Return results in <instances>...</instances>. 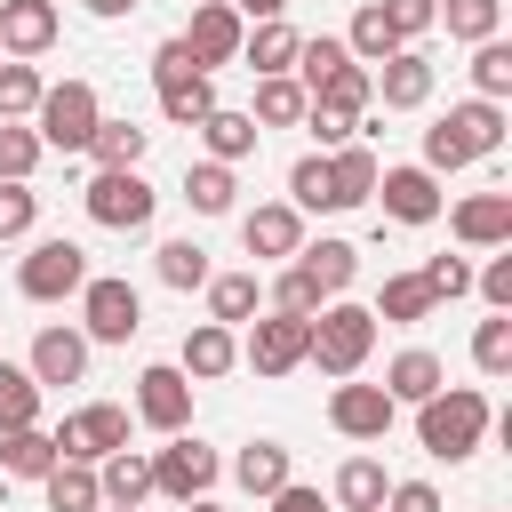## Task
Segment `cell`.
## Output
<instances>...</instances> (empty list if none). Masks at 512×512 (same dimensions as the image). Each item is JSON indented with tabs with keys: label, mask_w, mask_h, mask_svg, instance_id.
I'll return each mask as SVG.
<instances>
[{
	"label": "cell",
	"mask_w": 512,
	"mask_h": 512,
	"mask_svg": "<svg viewBox=\"0 0 512 512\" xmlns=\"http://www.w3.org/2000/svg\"><path fill=\"white\" fill-rule=\"evenodd\" d=\"M504 144V104H488V96H464V104H448L432 128H424V168L432 176H448V168H472V160H488Z\"/></svg>",
	"instance_id": "cell-1"
},
{
	"label": "cell",
	"mask_w": 512,
	"mask_h": 512,
	"mask_svg": "<svg viewBox=\"0 0 512 512\" xmlns=\"http://www.w3.org/2000/svg\"><path fill=\"white\" fill-rule=\"evenodd\" d=\"M488 424H496V416H488V400H480L472 384H456V392L440 384L432 400H416V440H424V456H440V464H464V456L488 440Z\"/></svg>",
	"instance_id": "cell-2"
},
{
	"label": "cell",
	"mask_w": 512,
	"mask_h": 512,
	"mask_svg": "<svg viewBox=\"0 0 512 512\" xmlns=\"http://www.w3.org/2000/svg\"><path fill=\"white\" fill-rule=\"evenodd\" d=\"M376 352V312L368 304H344V296H328L320 312H312V344H304V360L320 368V376H360V360Z\"/></svg>",
	"instance_id": "cell-3"
},
{
	"label": "cell",
	"mask_w": 512,
	"mask_h": 512,
	"mask_svg": "<svg viewBox=\"0 0 512 512\" xmlns=\"http://www.w3.org/2000/svg\"><path fill=\"white\" fill-rule=\"evenodd\" d=\"M96 120H104V104H96L88 80H56V88H40V104H32V136H40L48 152H88Z\"/></svg>",
	"instance_id": "cell-4"
},
{
	"label": "cell",
	"mask_w": 512,
	"mask_h": 512,
	"mask_svg": "<svg viewBox=\"0 0 512 512\" xmlns=\"http://www.w3.org/2000/svg\"><path fill=\"white\" fill-rule=\"evenodd\" d=\"M16 288H24L32 304L80 296V288H88V248H80V240H32V256L16 264Z\"/></svg>",
	"instance_id": "cell-5"
},
{
	"label": "cell",
	"mask_w": 512,
	"mask_h": 512,
	"mask_svg": "<svg viewBox=\"0 0 512 512\" xmlns=\"http://www.w3.org/2000/svg\"><path fill=\"white\" fill-rule=\"evenodd\" d=\"M136 328H144V296L128 280H112V272H88V288H80V336L88 344H128Z\"/></svg>",
	"instance_id": "cell-6"
},
{
	"label": "cell",
	"mask_w": 512,
	"mask_h": 512,
	"mask_svg": "<svg viewBox=\"0 0 512 512\" xmlns=\"http://www.w3.org/2000/svg\"><path fill=\"white\" fill-rule=\"evenodd\" d=\"M152 208H160V192H152L136 168H96V176H88V216H96L104 232H144Z\"/></svg>",
	"instance_id": "cell-7"
},
{
	"label": "cell",
	"mask_w": 512,
	"mask_h": 512,
	"mask_svg": "<svg viewBox=\"0 0 512 512\" xmlns=\"http://www.w3.org/2000/svg\"><path fill=\"white\" fill-rule=\"evenodd\" d=\"M304 344H312V320H304V312H256L240 360H248L256 376H288V368H304Z\"/></svg>",
	"instance_id": "cell-8"
},
{
	"label": "cell",
	"mask_w": 512,
	"mask_h": 512,
	"mask_svg": "<svg viewBox=\"0 0 512 512\" xmlns=\"http://www.w3.org/2000/svg\"><path fill=\"white\" fill-rule=\"evenodd\" d=\"M216 472H224V456H216L208 440H192V432H168V448L152 456V488H160V496H176V504L208 496V488H216Z\"/></svg>",
	"instance_id": "cell-9"
},
{
	"label": "cell",
	"mask_w": 512,
	"mask_h": 512,
	"mask_svg": "<svg viewBox=\"0 0 512 512\" xmlns=\"http://www.w3.org/2000/svg\"><path fill=\"white\" fill-rule=\"evenodd\" d=\"M48 440H56V456L104 464L112 448H128V408H112V400H88V408H80V416H64Z\"/></svg>",
	"instance_id": "cell-10"
},
{
	"label": "cell",
	"mask_w": 512,
	"mask_h": 512,
	"mask_svg": "<svg viewBox=\"0 0 512 512\" xmlns=\"http://www.w3.org/2000/svg\"><path fill=\"white\" fill-rule=\"evenodd\" d=\"M392 416H400V400H392L384 384H352V376H344V384L328 392V424H336L344 440H384Z\"/></svg>",
	"instance_id": "cell-11"
},
{
	"label": "cell",
	"mask_w": 512,
	"mask_h": 512,
	"mask_svg": "<svg viewBox=\"0 0 512 512\" xmlns=\"http://www.w3.org/2000/svg\"><path fill=\"white\" fill-rule=\"evenodd\" d=\"M176 40L192 48V64H200V72H216V64H240V40H248V24H240L224 0H200V8H192V24H184Z\"/></svg>",
	"instance_id": "cell-12"
},
{
	"label": "cell",
	"mask_w": 512,
	"mask_h": 512,
	"mask_svg": "<svg viewBox=\"0 0 512 512\" xmlns=\"http://www.w3.org/2000/svg\"><path fill=\"white\" fill-rule=\"evenodd\" d=\"M368 200H384L392 224H432L440 216V176L432 168H376V192Z\"/></svg>",
	"instance_id": "cell-13"
},
{
	"label": "cell",
	"mask_w": 512,
	"mask_h": 512,
	"mask_svg": "<svg viewBox=\"0 0 512 512\" xmlns=\"http://www.w3.org/2000/svg\"><path fill=\"white\" fill-rule=\"evenodd\" d=\"M136 416H144L152 432H184V424H192V376L168 368V360L144 368V376H136Z\"/></svg>",
	"instance_id": "cell-14"
},
{
	"label": "cell",
	"mask_w": 512,
	"mask_h": 512,
	"mask_svg": "<svg viewBox=\"0 0 512 512\" xmlns=\"http://www.w3.org/2000/svg\"><path fill=\"white\" fill-rule=\"evenodd\" d=\"M368 80H376V104H384V112H416V104L432 96V56L408 40V48H392Z\"/></svg>",
	"instance_id": "cell-15"
},
{
	"label": "cell",
	"mask_w": 512,
	"mask_h": 512,
	"mask_svg": "<svg viewBox=\"0 0 512 512\" xmlns=\"http://www.w3.org/2000/svg\"><path fill=\"white\" fill-rule=\"evenodd\" d=\"M240 240H248V256H256V264H280V256H296V248H304V208L264 200V208H248V216H240Z\"/></svg>",
	"instance_id": "cell-16"
},
{
	"label": "cell",
	"mask_w": 512,
	"mask_h": 512,
	"mask_svg": "<svg viewBox=\"0 0 512 512\" xmlns=\"http://www.w3.org/2000/svg\"><path fill=\"white\" fill-rule=\"evenodd\" d=\"M448 232H456L464 248H512V192H472V200H456Z\"/></svg>",
	"instance_id": "cell-17"
},
{
	"label": "cell",
	"mask_w": 512,
	"mask_h": 512,
	"mask_svg": "<svg viewBox=\"0 0 512 512\" xmlns=\"http://www.w3.org/2000/svg\"><path fill=\"white\" fill-rule=\"evenodd\" d=\"M56 48V0H0V56Z\"/></svg>",
	"instance_id": "cell-18"
},
{
	"label": "cell",
	"mask_w": 512,
	"mask_h": 512,
	"mask_svg": "<svg viewBox=\"0 0 512 512\" xmlns=\"http://www.w3.org/2000/svg\"><path fill=\"white\" fill-rule=\"evenodd\" d=\"M192 384H216V376H232L240 368V344H232V328L224 320H200V328H184V360H176Z\"/></svg>",
	"instance_id": "cell-19"
},
{
	"label": "cell",
	"mask_w": 512,
	"mask_h": 512,
	"mask_svg": "<svg viewBox=\"0 0 512 512\" xmlns=\"http://www.w3.org/2000/svg\"><path fill=\"white\" fill-rule=\"evenodd\" d=\"M32 376L40 384H80L88 376V336L80 328H40L32 336Z\"/></svg>",
	"instance_id": "cell-20"
},
{
	"label": "cell",
	"mask_w": 512,
	"mask_h": 512,
	"mask_svg": "<svg viewBox=\"0 0 512 512\" xmlns=\"http://www.w3.org/2000/svg\"><path fill=\"white\" fill-rule=\"evenodd\" d=\"M440 384H448V368H440V352H424V344H408V352H392V360H384V392H392L400 408L432 400Z\"/></svg>",
	"instance_id": "cell-21"
},
{
	"label": "cell",
	"mask_w": 512,
	"mask_h": 512,
	"mask_svg": "<svg viewBox=\"0 0 512 512\" xmlns=\"http://www.w3.org/2000/svg\"><path fill=\"white\" fill-rule=\"evenodd\" d=\"M40 488H48V512H96V504H104L96 464H80V456H56V464L40 472Z\"/></svg>",
	"instance_id": "cell-22"
},
{
	"label": "cell",
	"mask_w": 512,
	"mask_h": 512,
	"mask_svg": "<svg viewBox=\"0 0 512 512\" xmlns=\"http://www.w3.org/2000/svg\"><path fill=\"white\" fill-rule=\"evenodd\" d=\"M304 104H312V96H304V80H296V72H264V80H256L248 120H256V128H296V120H304Z\"/></svg>",
	"instance_id": "cell-23"
},
{
	"label": "cell",
	"mask_w": 512,
	"mask_h": 512,
	"mask_svg": "<svg viewBox=\"0 0 512 512\" xmlns=\"http://www.w3.org/2000/svg\"><path fill=\"white\" fill-rule=\"evenodd\" d=\"M96 488H104V504H144L152 496V456L144 448H112L96 464Z\"/></svg>",
	"instance_id": "cell-24"
},
{
	"label": "cell",
	"mask_w": 512,
	"mask_h": 512,
	"mask_svg": "<svg viewBox=\"0 0 512 512\" xmlns=\"http://www.w3.org/2000/svg\"><path fill=\"white\" fill-rule=\"evenodd\" d=\"M256 136H264V128H256L248 112H224V104L200 120V144H208V160H224V168H240V160L256 152Z\"/></svg>",
	"instance_id": "cell-25"
},
{
	"label": "cell",
	"mask_w": 512,
	"mask_h": 512,
	"mask_svg": "<svg viewBox=\"0 0 512 512\" xmlns=\"http://www.w3.org/2000/svg\"><path fill=\"white\" fill-rule=\"evenodd\" d=\"M376 168H384V160H376L368 144H336V152H328V184H336V208H360V200L376 192Z\"/></svg>",
	"instance_id": "cell-26"
},
{
	"label": "cell",
	"mask_w": 512,
	"mask_h": 512,
	"mask_svg": "<svg viewBox=\"0 0 512 512\" xmlns=\"http://www.w3.org/2000/svg\"><path fill=\"white\" fill-rule=\"evenodd\" d=\"M296 264L320 280V296H344V288H352V272H360V248H352V240H304V248H296Z\"/></svg>",
	"instance_id": "cell-27"
},
{
	"label": "cell",
	"mask_w": 512,
	"mask_h": 512,
	"mask_svg": "<svg viewBox=\"0 0 512 512\" xmlns=\"http://www.w3.org/2000/svg\"><path fill=\"white\" fill-rule=\"evenodd\" d=\"M256 312H264V288H256V272H208V320L240 328V320H256Z\"/></svg>",
	"instance_id": "cell-28"
},
{
	"label": "cell",
	"mask_w": 512,
	"mask_h": 512,
	"mask_svg": "<svg viewBox=\"0 0 512 512\" xmlns=\"http://www.w3.org/2000/svg\"><path fill=\"white\" fill-rule=\"evenodd\" d=\"M56 464V440L40 432V424H0V472H16V480H40Z\"/></svg>",
	"instance_id": "cell-29"
},
{
	"label": "cell",
	"mask_w": 512,
	"mask_h": 512,
	"mask_svg": "<svg viewBox=\"0 0 512 512\" xmlns=\"http://www.w3.org/2000/svg\"><path fill=\"white\" fill-rule=\"evenodd\" d=\"M296 40H304V32L272 16V24H256V32L240 40V64H248L256 80H264V72H288V64H296Z\"/></svg>",
	"instance_id": "cell-30"
},
{
	"label": "cell",
	"mask_w": 512,
	"mask_h": 512,
	"mask_svg": "<svg viewBox=\"0 0 512 512\" xmlns=\"http://www.w3.org/2000/svg\"><path fill=\"white\" fill-rule=\"evenodd\" d=\"M144 144H152V128H136V120H96L88 160H96V168H136V160H144Z\"/></svg>",
	"instance_id": "cell-31"
},
{
	"label": "cell",
	"mask_w": 512,
	"mask_h": 512,
	"mask_svg": "<svg viewBox=\"0 0 512 512\" xmlns=\"http://www.w3.org/2000/svg\"><path fill=\"white\" fill-rule=\"evenodd\" d=\"M232 480H240L248 496H272V488L288 480V448H280V440H248V448L232 456Z\"/></svg>",
	"instance_id": "cell-32"
},
{
	"label": "cell",
	"mask_w": 512,
	"mask_h": 512,
	"mask_svg": "<svg viewBox=\"0 0 512 512\" xmlns=\"http://www.w3.org/2000/svg\"><path fill=\"white\" fill-rule=\"evenodd\" d=\"M312 104H336V112H352V120H360V112L376 104V80H368V64H352V56H344V64H336V72L312 88Z\"/></svg>",
	"instance_id": "cell-33"
},
{
	"label": "cell",
	"mask_w": 512,
	"mask_h": 512,
	"mask_svg": "<svg viewBox=\"0 0 512 512\" xmlns=\"http://www.w3.org/2000/svg\"><path fill=\"white\" fill-rule=\"evenodd\" d=\"M160 112H168L176 128H200V120L216 112V88H208V72H184V80H160Z\"/></svg>",
	"instance_id": "cell-34"
},
{
	"label": "cell",
	"mask_w": 512,
	"mask_h": 512,
	"mask_svg": "<svg viewBox=\"0 0 512 512\" xmlns=\"http://www.w3.org/2000/svg\"><path fill=\"white\" fill-rule=\"evenodd\" d=\"M232 168L224 160H200V168H184V200H192V216H232Z\"/></svg>",
	"instance_id": "cell-35"
},
{
	"label": "cell",
	"mask_w": 512,
	"mask_h": 512,
	"mask_svg": "<svg viewBox=\"0 0 512 512\" xmlns=\"http://www.w3.org/2000/svg\"><path fill=\"white\" fill-rule=\"evenodd\" d=\"M376 320H400V328L432 320V288H424V272H392L384 296H376Z\"/></svg>",
	"instance_id": "cell-36"
},
{
	"label": "cell",
	"mask_w": 512,
	"mask_h": 512,
	"mask_svg": "<svg viewBox=\"0 0 512 512\" xmlns=\"http://www.w3.org/2000/svg\"><path fill=\"white\" fill-rule=\"evenodd\" d=\"M384 488H392V480H384L376 456H352V464L336 472V504H344V512H384Z\"/></svg>",
	"instance_id": "cell-37"
},
{
	"label": "cell",
	"mask_w": 512,
	"mask_h": 512,
	"mask_svg": "<svg viewBox=\"0 0 512 512\" xmlns=\"http://www.w3.org/2000/svg\"><path fill=\"white\" fill-rule=\"evenodd\" d=\"M432 24H448V40H496V24H504V0H440V16Z\"/></svg>",
	"instance_id": "cell-38"
},
{
	"label": "cell",
	"mask_w": 512,
	"mask_h": 512,
	"mask_svg": "<svg viewBox=\"0 0 512 512\" xmlns=\"http://www.w3.org/2000/svg\"><path fill=\"white\" fill-rule=\"evenodd\" d=\"M344 48H352V64H384V56H392V48H408V40H400V32L384 24V8L368 0V8L352 16V32H344Z\"/></svg>",
	"instance_id": "cell-39"
},
{
	"label": "cell",
	"mask_w": 512,
	"mask_h": 512,
	"mask_svg": "<svg viewBox=\"0 0 512 512\" xmlns=\"http://www.w3.org/2000/svg\"><path fill=\"white\" fill-rule=\"evenodd\" d=\"M472 96L488 104L512 96V40H472Z\"/></svg>",
	"instance_id": "cell-40"
},
{
	"label": "cell",
	"mask_w": 512,
	"mask_h": 512,
	"mask_svg": "<svg viewBox=\"0 0 512 512\" xmlns=\"http://www.w3.org/2000/svg\"><path fill=\"white\" fill-rule=\"evenodd\" d=\"M152 272H160L168 288H208V248H200V240H160V248H152Z\"/></svg>",
	"instance_id": "cell-41"
},
{
	"label": "cell",
	"mask_w": 512,
	"mask_h": 512,
	"mask_svg": "<svg viewBox=\"0 0 512 512\" xmlns=\"http://www.w3.org/2000/svg\"><path fill=\"white\" fill-rule=\"evenodd\" d=\"M40 136H32V120H0V176L8 184H32V168H40Z\"/></svg>",
	"instance_id": "cell-42"
},
{
	"label": "cell",
	"mask_w": 512,
	"mask_h": 512,
	"mask_svg": "<svg viewBox=\"0 0 512 512\" xmlns=\"http://www.w3.org/2000/svg\"><path fill=\"white\" fill-rule=\"evenodd\" d=\"M0 424H40V376L0 360Z\"/></svg>",
	"instance_id": "cell-43"
},
{
	"label": "cell",
	"mask_w": 512,
	"mask_h": 512,
	"mask_svg": "<svg viewBox=\"0 0 512 512\" xmlns=\"http://www.w3.org/2000/svg\"><path fill=\"white\" fill-rule=\"evenodd\" d=\"M288 208H336V184H328V152H304L288 168Z\"/></svg>",
	"instance_id": "cell-44"
},
{
	"label": "cell",
	"mask_w": 512,
	"mask_h": 512,
	"mask_svg": "<svg viewBox=\"0 0 512 512\" xmlns=\"http://www.w3.org/2000/svg\"><path fill=\"white\" fill-rule=\"evenodd\" d=\"M472 360H480V376H512V312L472 328Z\"/></svg>",
	"instance_id": "cell-45"
},
{
	"label": "cell",
	"mask_w": 512,
	"mask_h": 512,
	"mask_svg": "<svg viewBox=\"0 0 512 512\" xmlns=\"http://www.w3.org/2000/svg\"><path fill=\"white\" fill-rule=\"evenodd\" d=\"M40 88H48V80H40V72H32L24 56H16V64H0V120H32Z\"/></svg>",
	"instance_id": "cell-46"
},
{
	"label": "cell",
	"mask_w": 512,
	"mask_h": 512,
	"mask_svg": "<svg viewBox=\"0 0 512 512\" xmlns=\"http://www.w3.org/2000/svg\"><path fill=\"white\" fill-rule=\"evenodd\" d=\"M320 304H328V296H320V280H312L304 264H288V272L272 280V312H304V320H312Z\"/></svg>",
	"instance_id": "cell-47"
},
{
	"label": "cell",
	"mask_w": 512,
	"mask_h": 512,
	"mask_svg": "<svg viewBox=\"0 0 512 512\" xmlns=\"http://www.w3.org/2000/svg\"><path fill=\"white\" fill-rule=\"evenodd\" d=\"M32 224H40V192H32V184H8V176H0V240H24Z\"/></svg>",
	"instance_id": "cell-48"
},
{
	"label": "cell",
	"mask_w": 512,
	"mask_h": 512,
	"mask_svg": "<svg viewBox=\"0 0 512 512\" xmlns=\"http://www.w3.org/2000/svg\"><path fill=\"white\" fill-rule=\"evenodd\" d=\"M296 128H312V144H320V152H336V144H352V128H360V120H352V112H336V104H304V120H296Z\"/></svg>",
	"instance_id": "cell-49"
},
{
	"label": "cell",
	"mask_w": 512,
	"mask_h": 512,
	"mask_svg": "<svg viewBox=\"0 0 512 512\" xmlns=\"http://www.w3.org/2000/svg\"><path fill=\"white\" fill-rule=\"evenodd\" d=\"M424 288H432V304L472 296V264H464V256H432V264H424Z\"/></svg>",
	"instance_id": "cell-50"
},
{
	"label": "cell",
	"mask_w": 512,
	"mask_h": 512,
	"mask_svg": "<svg viewBox=\"0 0 512 512\" xmlns=\"http://www.w3.org/2000/svg\"><path fill=\"white\" fill-rule=\"evenodd\" d=\"M384 8V24L400 32V40H416V32H432V16H440V0H376Z\"/></svg>",
	"instance_id": "cell-51"
},
{
	"label": "cell",
	"mask_w": 512,
	"mask_h": 512,
	"mask_svg": "<svg viewBox=\"0 0 512 512\" xmlns=\"http://www.w3.org/2000/svg\"><path fill=\"white\" fill-rule=\"evenodd\" d=\"M472 288L488 296V312H512V256H488V264L472 272Z\"/></svg>",
	"instance_id": "cell-52"
},
{
	"label": "cell",
	"mask_w": 512,
	"mask_h": 512,
	"mask_svg": "<svg viewBox=\"0 0 512 512\" xmlns=\"http://www.w3.org/2000/svg\"><path fill=\"white\" fill-rule=\"evenodd\" d=\"M384 504H392V512H440V488H432V480H392Z\"/></svg>",
	"instance_id": "cell-53"
},
{
	"label": "cell",
	"mask_w": 512,
	"mask_h": 512,
	"mask_svg": "<svg viewBox=\"0 0 512 512\" xmlns=\"http://www.w3.org/2000/svg\"><path fill=\"white\" fill-rule=\"evenodd\" d=\"M184 72H200L192 48H184V40H160V48H152V88H160V80H184Z\"/></svg>",
	"instance_id": "cell-54"
},
{
	"label": "cell",
	"mask_w": 512,
	"mask_h": 512,
	"mask_svg": "<svg viewBox=\"0 0 512 512\" xmlns=\"http://www.w3.org/2000/svg\"><path fill=\"white\" fill-rule=\"evenodd\" d=\"M264 504H272V512H328V504H320V488H296V480H280Z\"/></svg>",
	"instance_id": "cell-55"
},
{
	"label": "cell",
	"mask_w": 512,
	"mask_h": 512,
	"mask_svg": "<svg viewBox=\"0 0 512 512\" xmlns=\"http://www.w3.org/2000/svg\"><path fill=\"white\" fill-rule=\"evenodd\" d=\"M240 24H272V16H288V0H224Z\"/></svg>",
	"instance_id": "cell-56"
},
{
	"label": "cell",
	"mask_w": 512,
	"mask_h": 512,
	"mask_svg": "<svg viewBox=\"0 0 512 512\" xmlns=\"http://www.w3.org/2000/svg\"><path fill=\"white\" fill-rule=\"evenodd\" d=\"M96 16H128V8H144V0H88Z\"/></svg>",
	"instance_id": "cell-57"
},
{
	"label": "cell",
	"mask_w": 512,
	"mask_h": 512,
	"mask_svg": "<svg viewBox=\"0 0 512 512\" xmlns=\"http://www.w3.org/2000/svg\"><path fill=\"white\" fill-rule=\"evenodd\" d=\"M184 512H224V504H208V496H192V504H184Z\"/></svg>",
	"instance_id": "cell-58"
},
{
	"label": "cell",
	"mask_w": 512,
	"mask_h": 512,
	"mask_svg": "<svg viewBox=\"0 0 512 512\" xmlns=\"http://www.w3.org/2000/svg\"><path fill=\"white\" fill-rule=\"evenodd\" d=\"M96 512H136V504H96Z\"/></svg>",
	"instance_id": "cell-59"
}]
</instances>
